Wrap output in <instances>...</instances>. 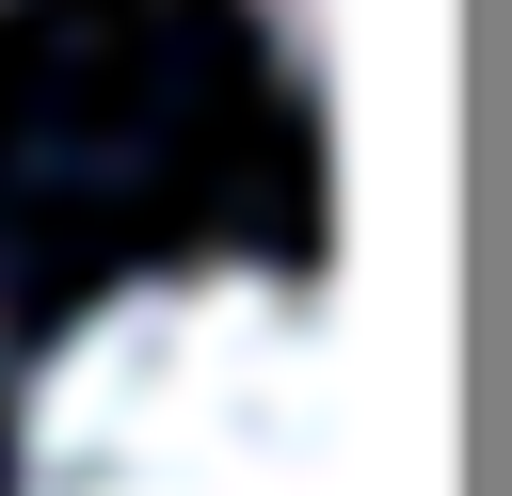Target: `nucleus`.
<instances>
[{
	"label": "nucleus",
	"instance_id": "2",
	"mask_svg": "<svg viewBox=\"0 0 512 496\" xmlns=\"http://www.w3.org/2000/svg\"><path fill=\"white\" fill-rule=\"evenodd\" d=\"M272 32H288V64H304V48H320V0H272Z\"/></svg>",
	"mask_w": 512,
	"mask_h": 496
},
{
	"label": "nucleus",
	"instance_id": "1",
	"mask_svg": "<svg viewBox=\"0 0 512 496\" xmlns=\"http://www.w3.org/2000/svg\"><path fill=\"white\" fill-rule=\"evenodd\" d=\"M16 496H352L320 288L256 256L112 288L16 400Z\"/></svg>",
	"mask_w": 512,
	"mask_h": 496
}]
</instances>
